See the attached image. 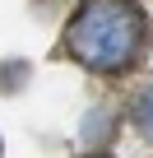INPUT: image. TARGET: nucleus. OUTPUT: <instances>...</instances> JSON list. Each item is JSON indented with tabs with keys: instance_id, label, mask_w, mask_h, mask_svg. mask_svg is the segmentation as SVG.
<instances>
[{
	"instance_id": "f257e3e1",
	"label": "nucleus",
	"mask_w": 153,
	"mask_h": 158,
	"mask_svg": "<svg viewBox=\"0 0 153 158\" xmlns=\"http://www.w3.org/2000/svg\"><path fill=\"white\" fill-rule=\"evenodd\" d=\"M60 51L93 74H130L148 51V19L135 0H84L60 33Z\"/></svg>"
},
{
	"instance_id": "f03ea898",
	"label": "nucleus",
	"mask_w": 153,
	"mask_h": 158,
	"mask_svg": "<svg viewBox=\"0 0 153 158\" xmlns=\"http://www.w3.org/2000/svg\"><path fill=\"white\" fill-rule=\"evenodd\" d=\"M130 126H135V130L153 144V84L135 93V102H130Z\"/></svg>"
},
{
	"instance_id": "7ed1b4c3",
	"label": "nucleus",
	"mask_w": 153,
	"mask_h": 158,
	"mask_svg": "<svg viewBox=\"0 0 153 158\" xmlns=\"http://www.w3.org/2000/svg\"><path fill=\"white\" fill-rule=\"evenodd\" d=\"M84 158H116V153H107V149H88Z\"/></svg>"
}]
</instances>
